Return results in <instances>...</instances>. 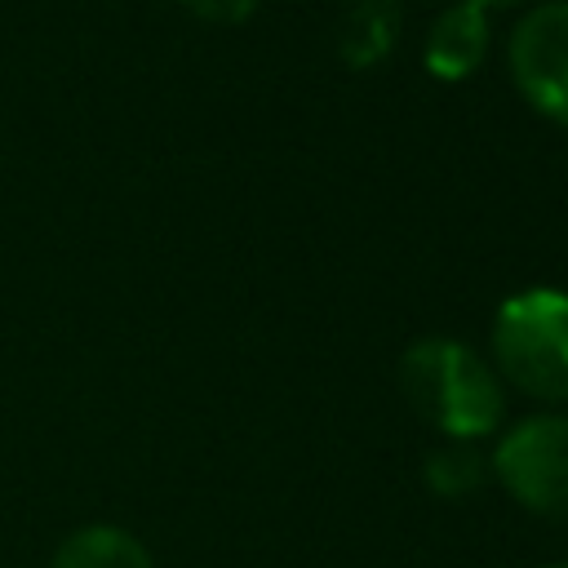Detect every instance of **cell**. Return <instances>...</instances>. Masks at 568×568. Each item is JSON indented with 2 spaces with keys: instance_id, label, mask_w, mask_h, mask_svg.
<instances>
[{
  "instance_id": "obj_1",
  "label": "cell",
  "mask_w": 568,
  "mask_h": 568,
  "mask_svg": "<svg viewBox=\"0 0 568 568\" xmlns=\"http://www.w3.org/2000/svg\"><path fill=\"white\" fill-rule=\"evenodd\" d=\"M408 408L444 439H484L506 417V390L493 364L453 337H422L399 355Z\"/></svg>"
},
{
  "instance_id": "obj_2",
  "label": "cell",
  "mask_w": 568,
  "mask_h": 568,
  "mask_svg": "<svg viewBox=\"0 0 568 568\" xmlns=\"http://www.w3.org/2000/svg\"><path fill=\"white\" fill-rule=\"evenodd\" d=\"M493 373L537 404H568V293L537 284L497 306Z\"/></svg>"
},
{
  "instance_id": "obj_3",
  "label": "cell",
  "mask_w": 568,
  "mask_h": 568,
  "mask_svg": "<svg viewBox=\"0 0 568 568\" xmlns=\"http://www.w3.org/2000/svg\"><path fill=\"white\" fill-rule=\"evenodd\" d=\"M488 470L528 515L568 524V413L515 422L488 453Z\"/></svg>"
},
{
  "instance_id": "obj_4",
  "label": "cell",
  "mask_w": 568,
  "mask_h": 568,
  "mask_svg": "<svg viewBox=\"0 0 568 568\" xmlns=\"http://www.w3.org/2000/svg\"><path fill=\"white\" fill-rule=\"evenodd\" d=\"M506 67L532 111L568 124V0L532 4L510 27Z\"/></svg>"
},
{
  "instance_id": "obj_5",
  "label": "cell",
  "mask_w": 568,
  "mask_h": 568,
  "mask_svg": "<svg viewBox=\"0 0 568 568\" xmlns=\"http://www.w3.org/2000/svg\"><path fill=\"white\" fill-rule=\"evenodd\" d=\"M488 44H493L488 9L457 0V4L439 9V18L430 22L426 44H422V62H426V71L439 75V80H466L470 71L484 67Z\"/></svg>"
},
{
  "instance_id": "obj_6",
  "label": "cell",
  "mask_w": 568,
  "mask_h": 568,
  "mask_svg": "<svg viewBox=\"0 0 568 568\" xmlns=\"http://www.w3.org/2000/svg\"><path fill=\"white\" fill-rule=\"evenodd\" d=\"M49 568H155V559L129 528L84 524L58 546Z\"/></svg>"
},
{
  "instance_id": "obj_7",
  "label": "cell",
  "mask_w": 568,
  "mask_h": 568,
  "mask_svg": "<svg viewBox=\"0 0 568 568\" xmlns=\"http://www.w3.org/2000/svg\"><path fill=\"white\" fill-rule=\"evenodd\" d=\"M399 0H355L337 27V49L351 67H373L395 49Z\"/></svg>"
},
{
  "instance_id": "obj_8",
  "label": "cell",
  "mask_w": 568,
  "mask_h": 568,
  "mask_svg": "<svg viewBox=\"0 0 568 568\" xmlns=\"http://www.w3.org/2000/svg\"><path fill=\"white\" fill-rule=\"evenodd\" d=\"M422 475H426V488L439 497H470L488 479V457L470 439H444L426 453Z\"/></svg>"
},
{
  "instance_id": "obj_9",
  "label": "cell",
  "mask_w": 568,
  "mask_h": 568,
  "mask_svg": "<svg viewBox=\"0 0 568 568\" xmlns=\"http://www.w3.org/2000/svg\"><path fill=\"white\" fill-rule=\"evenodd\" d=\"M200 22H217V27H240L253 18L257 0H182Z\"/></svg>"
},
{
  "instance_id": "obj_10",
  "label": "cell",
  "mask_w": 568,
  "mask_h": 568,
  "mask_svg": "<svg viewBox=\"0 0 568 568\" xmlns=\"http://www.w3.org/2000/svg\"><path fill=\"white\" fill-rule=\"evenodd\" d=\"M466 4H479V9H515V4H528V0H466Z\"/></svg>"
},
{
  "instance_id": "obj_11",
  "label": "cell",
  "mask_w": 568,
  "mask_h": 568,
  "mask_svg": "<svg viewBox=\"0 0 568 568\" xmlns=\"http://www.w3.org/2000/svg\"><path fill=\"white\" fill-rule=\"evenodd\" d=\"M555 568H568V564H555Z\"/></svg>"
}]
</instances>
